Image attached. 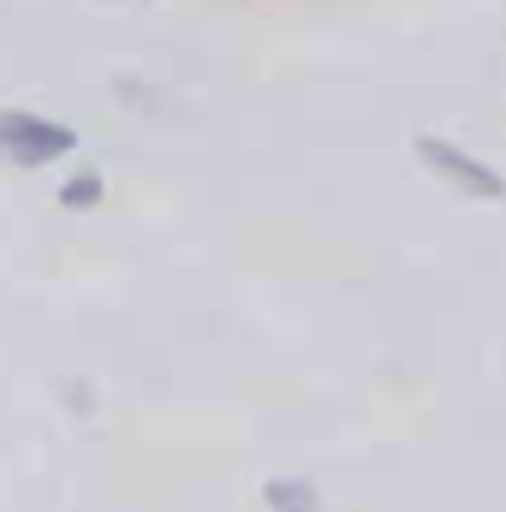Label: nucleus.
I'll return each instance as SVG.
<instances>
[{"label":"nucleus","instance_id":"1","mask_svg":"<svg viewBox=\"0 0 506 512\" xmlns=\"http://www.w3.org/2000/svg\"><path fill=\"white\" fill-rule=\"evenodd\" d=\"M78 149V131L48 120V114H30V108H0V161L12 167H48L60 155Z\"/></svg>","mask_w":506,"mask_h":512},{"label":"nucleus","instance_id":"2","mask_svg":"<svg viewBox=\"0 0 506 512\" xmlns=\"http://www.w3.org/2000/svg\"><path fill=\"white\" fill-rule=\"evenodd\" d=\"M417 155L429 161V173H441V179H447V185H459L465 197H489V203L506 197L501 173H495V167H483V161H471V155H465L459 143H447V137H423V143H417Z\"/></svg>","mask_w":506,"mask_h":512},{"label":"nucleus","instance_id":"3","mask_svg":"<svg viewBox=\"0 0 506 512\" xmlns=\"http://www.w3.org/2000/svg\"><path fill=\"white\" fill-rule=\"evenodd\" d=\"M262 501H268V512H322V495L304 477H268Z\"/></svg>","mask_w":506,"mask_h":512},{"label":"nucleus","instance_id":"4","mask_svg":"<svg viewBox=\"0 0 506 512\" xmlns=\"http://www.w3.org/2000/svg\"><path fill=\"white\" fill-rule=\"evenodd\" d=\"M60 203H66V209H96V203H102V173H72V179L60 185Z\"/></svg>","mask_w":506,"mask_h":512}]
</instances>
